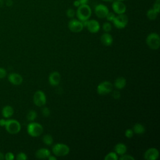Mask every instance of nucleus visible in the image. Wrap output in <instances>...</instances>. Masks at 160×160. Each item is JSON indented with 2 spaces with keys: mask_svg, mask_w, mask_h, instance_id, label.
<instances>
[{
  "mask_svg": "<svg viewBox=\"0 0 160 160\" xmlns=\"http://www.w3.org/2000/svg\"><path fill=\"white\" fill-rule=\"evenodd\" d=\"M134 135V132L131 129H128L125 131V136L128 138H131Z\"/></svg>",
  "mask_w": 160,
  "mask_h": 160,
  "instance_id": "nucleus-32",
  "label": "nucleus"
},
{
  "mask_svg": "<svg viewBox=\"0 0 160 160\" xmlns=\"http://www.w3.org/2000/svg\"><path fill=\"white\" fill-rule=\"evenodd\" d=\"M112 96L114 99H118L121 97V93L119 91H114L113 92H112Z\"/></svg>",
  "mask_w": 160,
  "mask_h": 160,
  "instance_id": "nucleus-36",
  "label": "nucleus"
},
{
  "mask_svg": "<svg viewBox=\"0 0 160 160\" xmlns=\"http://www.w3.org/2000/svg\"><path fill=\"white\" fill-rule=\"evenodd\" d=\"M114 26L118 29L124 28L128 23V18L124 14H118L112 21Z\"/></svg>",
  "mask_w": 160,
  "mask_h": 160,
  "instance_id": "nucleus-7",
  "label": "nucleus"
},
{
  "mask_svg": "<svg viewBox=\"0 0 160 160\" xmlns=\"http://www.w3.org/2000/svg\"><path fill=\"white\" fill-rule=\"evenodd\" d=\"M132 131L134 133L138 134H142L145 132V128L142 124L140 123H136L134 125L132 128Z\"/></svg>",
  "mask_w": 160,
  "mask_h": 160,
  "instance_id": "nucleus-21",
  "label": "nucleus"
},
{
  "mask_svg": "<svg viewBox=\"0 0 160 160\" xmlns=\"http://www.w3.org/2000/svg\"><path fill=\"white\" fill-rule=\"evenodd\" d=\"M42 114L44 117H48L50 115V110L48 108L44 107L42 109Z\"/></svg>",
  "mask_w": 160,
  "mask_h": 160,
  "instance_id": "nucleus-34",
  "label": "nucleus"
},
{
  "mask_svg": "<svg viewBox=\"0 0 160 160\" xmlns=\"http://www.w3.org/2000/svg\"><path fill=\"white\" fill-rule=\"evenodd\" d=\"M52 152L56 156H67L70 151L69 146L63 143H57L52 148Z\"/></svg>",
  "mask_w": 160,
  "mask_h": 160,
  "instance_id": "nucleus-5",
  "label": "nucleus"
},
{
  "mask_svg": "<svg viewBox=\"0 0 160 160\" xmlns=\"http://www.w3.org/2000/svg\"><path fill=\"white\" fill-rule=\"evenodd\" d=\"M112 8L114 12L117 14H124L126 11V4L121 1L116 0L112 3Z\"/></svg>",
  "mask_w": 160,
  "mask_h": 160,
  "instance_id": "nucleus-10",
  "label": "nucleus"
},
{
  "mask_svg": "<svg viewBox=\"0 0 160 160\" xmlns=\"http://www.w3.org/2000/svg\"><path fill=\"white\" fill-rule=\"evenodd\" d=\"M33 102L38 107L44 106L46 103V96L44 92L41 90L36 91L33 96Z\"/></svg>",
  "mask_w": 160,
  "mask_h": 160,
  "instance_id": "nucleus-8",
  "label": "nucleus"
},
{
  "mask_svg": "<svg viewBox=\"0 0 160 160\" xmlns=\"http://www.w3.org/2000/svg\"><path fill=\"white\" fill-rule=\"evenodd\" d=\"M109 12V9L104 4H98L94 8V12L99 18H105Z\"/></svg>",
  "mask_w": 160,
  "mask_h": 160,
  "instance_id": "nucleus-11",
  "label": "nucleus"
},
{
  "mask_svg": "<svg viewBox=\"0 0 160 160\" xmlns=\"http://www.w3.org/2000/svg\"><path fill=\"white\" fill-rule=\"evenodd\" d=\"M126 84V80L124 77H118L114 81V86L118 89H123Z\"/></svg>",
  "mask_w": 160,
  "mask_h": 160,
  "instance_id": "nucleus-20",
  "label": "nucleus"
},
{
  "mask_svg": "<svg viewBox=\"0 0 160 160\" xmlns=\"http://www.w3.org/2000/svg\"><path fill=\"white\" fill-rule=\"evenodd\" d=\"M119 159L121 160H134V158L131 155L128 154H122L121 156L119 158Z\"/></svg>",
  "mask_w": 160,
  "mask_h": 160,
  "instance_id": "nucleus-29",
  "label": "nucleus"
},
{
  "mask_svg": "<svg viewBox=\"0 0 160 160\" xmlns=\"http://www.w3.org/2000/svg\"><path fill=\"white\" fill-rule=\"evenodd\" d=\"M159 152L155 148H149L144 154V158L146 160H156L159 158Z\"/></svg>",
  "mask_w": 160,
  "mask_h": 160,
  "instance_id": "nucleus-12",
  "label": "nucleus"
},
{
  "mask_svg": "<svg viewBox=\"0 0 160 160\" xmlns=\"http://www.w3.org/2000/svg\"><path fill=\"white\" fill-rule=\"evenodd\" d=\"M102 29L105 32H109L112 29V26L110 22H106L102 25Z\"/></svg>",
  "mask_w": 160,
  "mask_h": 160,
  "instance_id": "nucleus-26",
  "label": "nucleus"
},
{
  "mask_svg": "<svg viewBox=\"0 0 160 160\" xmlns=\"http://www.w3.org/2000/svg\"><path fill=\"white\" fill-rule=\"evenodd\" d=\"M117 1H124V0H117Z\"/></svg>",
  "mask_w": 160,
  "mask_h": 160,
  "instance_id": "nucleus-45",
  "label": "nucleus"
},
{
  "mask_svg": "<svg viewBox=\"0 0 160 160\" xmlns=\"http://www.w3.org/2000/svg\"><path fill=\"white\" fill-rule=\"evenodd\" d=\"M36 118H37V112L34 110H30L26 115V118L29 121H33Z\"/></svg>",
  "mask_w": 160,
  "mask_h": 160,
  "instance_id": "nucleus-24",
  "label": "nucleus"
},
{
  "mask_svg": "<svg viewBox=\"0 0 160 160\" xmlns=\"http://www.w3.org/2000/svg\"><path fill=\"white\" fill-rule=\"evenodd\" d=\"M158 12L154 10V9H149L147 12H146V16L148 17V18L149 20H155L158 15Z\"/></svg>",
  "mask_w": 160,
  "mask_h": 160,
  "instance_id": "nucleus-22",
  "label": "nucleus"
},
{
  "mask_svg": "<svg viewBox=\"0 0 160 160\" xmlns=\"http://www.w3.org/2000/svg\"><path fill=\"white\" fill-rule=\"evenodd\" d=\"M6 4L8 6H11L12 4V1L11 0H6Z\"/></svg>",
  "mask_w": 160,
  "mask_h": 160,
  "instance_id": "nucleus-39",
  "label": "nucleus"
},
{
  "mask_svg": "<svg viewBox=\"0 0 160 160\" xmlns=\"http://www.w3.org/2000/svg\"><path fill=\"white\" fill-rule=\"evenodd\" d=\"M73 5L74 6H76V7H79L81 4H80V2H79V1L78 0H76V1H74V2H73Z\"/></svg>",
  "mask_w": 160,
  "mask_h": 160,
  "instance_id": "nucleus-38",
  "label": "nucleus"
},
{
  "mask_svg": "<svg viewBox=\"0 0 160 160\" xmlns=\"http://www.w3.org/2000/svg\"><path fill=\"white\" fill-rule=\"evenodd\" d=\"M4 159L6 160H13L14 159V155L12 152H8L4 155Z\"/></svg>",
  "mask_w": 160,
  "mask_h": 160,
  "instance_id": "nucleus-33",
  "label": "nucleus"
},
{
  "mask_svg": "<svg viewBox=\"0 0 160 160\" xmlns=\"http://www.w3.org/2000/svg\"><path fill=\"white\" fill-rule=\"evenodd\" d=\"M86 28L91 33H96L100 29V25L98 21L94 19L88 20Z\"/></svg>",
  "mask_w": 160,
  "mask_h": 160,
  "instance_id": "nucleus-13",
  "label": "nucleus"
},
{
  "mask_svg": "<svg viewBox=\"0 0 160 160\" xmlns=\"http://www.w3.org/2000/svg\"><path fill=\"white\" fill-rule=\"evenodd\" d=\"M16 158L17 160H26L28 159V156L24 152H21L17 154Z\"/></svg>",
  "mask_w": 160,
  "mask_h": 160,
  "instance_id": "nucleus-28",
  "label": "nucleus"
},
{
  "mask_svg": "<svg viewBox=\"0 0 160 160\" xmlns=\"http://www.w3.org/2000/svg\"><path fill=\"white\" fill-rule=\"evenodd\" d=\"M6 120L4 119H0V126H4L6 124Z\"/></svg>",
  "mask_w": 160,
  "mask_h": 160,
  "instance_id": "nucleus-37",
  "label": "nucleus"
},
{
  "mask_svg": "<svg viewBox=\"0 0 160 160\" xmlns=\"http://www.w3.org/2000/svg\"><path fill=\"white\" fill-rule=\"evenodd\" d=\"M3 1L2 0H0V8L3 5Z\"/></svg>",
  "mask_w": 160,
  "mask_h": 160,
  "instance_id": "nucleus-43",
  "label": "nucleus"
},
{
  "mask_svg": "<svg viewBox=\"0 0 160 160\" xmlns=\"http://www.w3.org/2000/svg\"><path fill=\"white\" fill-rule=\"evenodd\" d=\"M113 89V85L108 81L100 82L97 86V92L98 94L104 96L110 93Z\"/></svg>",
  "mask_w": 160,
  "mask_h": 160,
  "instance_id": "nucleus-6",
  "label": "nucleus"
},
{
  "mask_svg": "<svg viewBox=\"0 0 160 160\" xmlns=\"http://www.w3.org/2000/svg\"><path fill=\"white\" fill-rule=\"evenodd\" d=\"M101 42L105 46H109L112 44L113 38L112 36L108 32H105L102 34L100 38Z\"/></svg>",
  "mask_w": 160,
  "mask_h": 160,
  "instance_id": "nucleus-16",
  "label": "nucleus"
},
{
  "mask_svg": "<svg viewBox=\"0 0 160 160\" xmlns=\"http://www.w3.org/2000/svg\"><path fill=\"white\" fill-rule=\"evenodd\" d=\"M118 154L115 152H110L104 157V160H118Z\"/></svg>",
  "mask_w": 160,
  "mask_h": 160,
  "instance_id": "nucleus-25",
  "label": "nucleus"
},
{
  "mask_svg": "<svg viewBox=\"0 0 160 160\" xmlns=\"http://www.w3.org/2000/svg\"><path fill=\"white\" fill-rule=\"evenodd\" d=\"M115 14L114 12H109L108 13V14L106 15V19L108 21H111L112 22L113 21V19H114L115 18Z\"/></svg>",
  "mask_w": 160,
  "mask_h": 160,
  "instance_id": "nucleus-31",
  "label": "nucleus"
},
{
  "mask_svg": "<svg viewBox=\"0 0 160 160\" xmlns=\"http://www.w3.org/2000/svg\"><path fill=\"white\" fill-rule=\"evenodd\" d=\"M79 2H80V4H87L88 2L89 1V0H78Z\"/></svg>",
  "mask_w": 160,
  "mask_h": 160,
  "instance_id": "nucleus-40",
  "label": "nucleus"
},
{
  "mask_svg": "<svg viewBox=\"0 0 160 160\" xmlns=\"http://www.w3.org/2000/svg\"><path fill=\"white\" fill-rule=\"evenodd\" d=\"M51 155L50 151L47 148L39 149L35 154L36 157L38 159H46Z\"/></svg>",
  "mask_w": 160,
  "mask_h": 160,
  "instance_id": "nucleus-17",
  "label": "nucleus"
},
{
  "mask_svg": "<svg viewBox=\"0 0 160 160\" xmlns=\"http://www.w3.org/2000/svg\"><path fill=\"white\" fill-rule=\"evenodd\" d=\"M152 9L156 10L158 13L159 12V11H160V0H156L154 2V3L153 4Z\"/></svg>",
  "mask_w": 160,
  "mask_h": 160,
  "instance_id": "nucleus-30",
  "label": "nucleus"
},
{
  "mask_svg": "<svg viewBox=\"0 0 160 160\" xmlns=\"http://www.w3.org/2000/svg\"><path fill=\"white\" fill-rule=\"evenodd\" d=\"M42 141L45 144L48 146H50L53 143V138L50 134H47L43 136Z\"/></svg>",
  "mask_w": 160,
  "mask_h": 160,
  "instance_id": "nucleus-23",
  "label": "nucleus"
},
{
  "mask_svg": "<svg viewBox=\"0 0 160 160\" xmlns=\"http://www.w3.org/2000/svg\"><path fill=\"white\" fill-rule=\"evenodd\" d=\"M27 131L29 136L36 138L42 134L43 132V127L38 122H30L27 127Z\"/></svg>",
  "mask_w": 160,
  "mask_h": 160,
  "instance_id": "nucleus-2",
  "label": "nucleus"
},
{
  "mask_svg": "<svg viewBox=\"0 0 160 160\" xmlns=\"http://www.w3.org/2000/svg\"><path fill=\"white\" fill-rule=\"evenodd\" d=\"M14 113L13 108L9 105L5 106L2 109V115L5 118H10Z\"/></svg>",
  "mask_w": 160,
  "mask_h": 160,
  "instance_id": "nucleus-18",
  "label": "nucleus"
},
{
  "mask_svg": "<svg viewBox=\"0 0 160 160\" xmlns=\"http://www.w3.org/2000/svg\"><path fill=\"white\" fill-rule=\"evenodd\" d=\"M61 74L59 72L53 71L49 74L48 81L51 86H56L59 84L61 81Z\"/></svg>",
  "mask_w": 160,
  "mask_h": 160,
  "instance_id": "nucleus-14",
  "label": "nucleus"
},
{
  "mask_svg": "<svg viewBox=\"0 0 160 160\" xmlns=\"http://www.w3.org/2000/svg\"><path fill=\"white\" fill-rule=\"evenodd\" d=\"M127 151V147L124 143H118L114 146V151L118 155H122L126 153Z\"/></svg>",
  "mask_w": 160,
  "mask_h": 160,
  "instance_id": "nucleus-19",
  "label": "nucleus"
},
{
  "mask_svg": "<svg viewBox=\"0 0 160 160\" xmlns=\"http://www.w3.org/2000/svg\"><path fill=\"white\" fill-rule=\"evenodd\" d=\"M8 80L11 84L16 86L20 85L23 81V79L21 75L16 72L9 74L8 76Z\"/></svg>",
  "mask_w": 160,
  "mask_h": 160,
  "instance_id": "nucleus-15",
  "label": "nucleus"
},
{
  "mask_svg": "<svg viewBox=\"0 0 160 160\" xmlns=\"http://www.w3.org/2000/svg\"><path fill=\"white\" fill-rule=\"evenodd\" d=\"M148 46L153 50L158 49L160 46V38L158 34L152 32L149 34L146 39Z\"/></svg>",
  "mask_w": 160,
  "mask_h": 160,
  "instance_id": "nucleus-3",
  "label": "nucleus"
},
{
  "mask_svg": "<svg viewBox=\"0 0 160 160\" xmlns=\"http://www.w3.org/2000/svg\"><path fill=\"white\" fill-rule=\"evenodd\" d=\"M6 130L11 134H15L18 133L21 128L20 123L15 119L6 120L5 126Z\"/></svg>",
  "mask_w": 160,
  "mask_h": 160,
  "instance_id": "nucleus-4",
  "label": "nucleus"
},
{
  "mask_svg": "<svg viewBox=\"0 0 160 160\" xmlns=\"http://www.w3.org/2000/svg\"><path fill=\"white\" fill-rule=\"evenodd\" d=\"M91 9L88 4H81L78 7V9L76 12L78 19L81 21L88 20L91 16Z\"/></svg>",
  "mask_w": 160,
  "mask_h": 160,
  "instance_id": "nucleus-1",
  "label": "nucleus"
},
{
  "mask_svg": "<svg viewBox=\"0 0 160 160\" xmlns=\"http://www.w3.org/2000/svg\"><path fill=\"white\" fill-rule=\"evenodd\" d=\"M103 1H106V2H110V1H112V0H102Z\"/></svg>",
  "mask_w": 160,
  "mask_h": 160,
  "instance_id": "nucleus-44",
  "label": "nucleus"
},
{
  "mask_svg": "<svg viewBox=\"0 0 160 160\" xmlns=\"http://www.w3.org/2000/svg\"><path fill=\"white\" fill-rule=\"evenodd\" d=\"M4 159V155L3 154V153L0 152V160H2Z\"/></svg>",
  "mask_w": 160,
  "mask_h": 160,
  "instance_id": "nucleus-42",
  "label": "nucleus"
},
{
  "mask_svg": "<svg viewBox=\"0 0 160 160\" xmlns=\"http://www.w3.org/2000/svg\"><path fill=\"white\" fill-rule=\"evenodd\" d=\"M48 159H49V160H56V156H49L48 158Z\"/></svg>",
  "mask_w": 160,
  "mask_h": 160,
  "instance_id": "nucleus-41",
  "label": "nucleus"
},
{
  "mask_svg": "<svg viewBox=\"0 0 160 160\" xmlns=\"http://www.w3.org/2000/svg\"><path fill=\"white\" fill-rule=\"evenodd\" d=\"M83 28L82 22L79 20L72 19L68 22V28L73 32H79L82 30Z\"/></svg>",
  "mask_w": 160,
  "mask_h": 160,
  "instance_id": "nucleus-9",
  "label": "nucleus"
},
{
  "mask_svg": "<svg viewBox=\"0 0 160 160\" xmlns=\"http://www.w3.org/2000/svg\"><path fill=\"white\" fill-rule=\"evenodd\" d=\"M7 75L6 70L3 68H0V79L5 78Z\"/></svg>",
  "mask_w": 160,
  "mask_h": 160,
  "instance_id": "nucleus-35",
  "label": "nucleus"
},
{
  "mask_svg": "<svg viewBox=\"0 0 160 160\" xmlns=\"http://www.w3.org/2000/svg\"><path fill=\"white\" fill-rule=\"evenodd\" d=\"M75 14H76V11L72 8H69L66 11V15L69 18H73Z\"/></svg>",
  "mask_w": 160,
  "mask_h": 160,
  "instance_id": "nucleus-27",
  "label": "nucleus"
}]
</instances>
